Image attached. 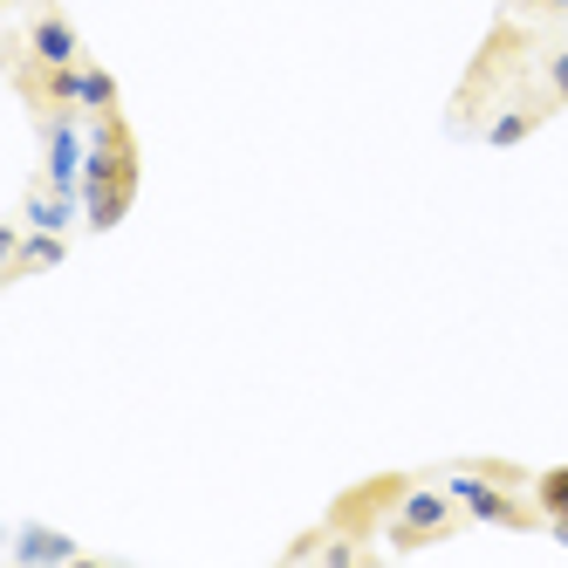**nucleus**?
<instances>
[{
	"label": "nucleus",
	"instance_id": "7",
	"mask_svg": "<svg viewBox=\"0 0 568 568\" xmlns=\"http://www.w3.org/2000/svg\"><path fill=\"white\" fill-rule=\"evenodd\" d=\"M110 110H116V75L83 55V116H110Z\"/></svg>",
	"mask_w": 568,
	"mask_h": 568
},
{
	"label": "nucleus",
	"instance_id": "11",
	"mask_svg": "<svg viewBox=\"0 0 568 568\" xmlns=\"http://www.w3.org/2000/svg\"><path fill=\"white\" fill-rule=\"evenodd\" d=\"M473 473H486V479H500V486H520V466H507V459H473Z\"/></svg>",
	"mask_w": 568,
	"mask_h": 568
},
{
	"label": "nucleus",
	"instance_id": "10",
	"mask_svg": "<svg viewBox=\"0 0 568 568\" xmlns=\"http://www.w3.org/2000/svg\"><path fill=\"white\" fill-rule=\"evenodd\" d=\"M548 90H555V103H568V49L548 55Z\"/></svg>",
	"mask_w": 568,
	"mask_h": 568
},
{
	"label": "nucleus",
	"instance_id": "9",
	"mask_svg": "<svg viewBox=\"0 0 568 568\" xmlns=\"http://www.w3.org/2000/svg\"><path fill=\"white\" fill-rule=\"evenodd\" d=\"M34 555H75V548L55 541V535H42V527H28V535H21V561H34Z\"/></svg>",
	"mask_w": 568,
	"mask_h": 568
},
{
	"label": "nucleus",
	"instance_id": "5",
	"mask_svg": "<svg viewBox=\"0 0 568 568\" xmlns=\"http://www.w3.org/2000/svg\"><path fill=\"white\" fill-rule=\"evenodd\" d=\"M541 116H548V103H514V110H500L494 124H486V144L507 151V144H520V138H535V131H541Z\"/></svg>",
	"mask_w": 568,
	"mask_h": 568
},
{
	"label": "nucleus",
	"instance_id": "1",
	"mask_svg": "<svg viewBox=\"0 0 568 568\" xmlns=\"http://www.w3.org/2000/svg\"><path fill=\"white\" fill-rule=\"evenodd\" d=\"M138 199V138L124 124V110L110 116H90V158H83V206H90V226L110 233L116 220L131 213Z\"/></svg>",
	"mask_w": 568,
	"mask_h": 568
},
{
	"label": "nucleus",
	"instance_id": "2",
	"mask_svg": "<svg viewBox=\"0 0 568 568\" xmlns=\"http://www.w3.org/2000/svg\"><path fill=\"white\" fill-rule=\"evenodd\" d=\"M459 527V500L445 494V486H404V500H397V514H390V548L397 555H418V548H432V541H445Z\"/></svg>",
	"mask_w": 568,
	"mask_h": 568
},
{
	"label": "nucleus",
	"instance_id": "13",
	"mask_svg": "<svg viewBox=\"0 0 568 568\" xmlns=\"http://www.w3.org/2000/svg\"><path fill=\"white\" fill-rule=\"evenodd\" d=\"M548 535H555V541L568 548V514H555V520H548Z\"/></svg>",
	"mask_w": 568,
	"mask_h": 568
},
{
	"label": "nucleus",
	"instance_id": "6",
	"mask_svg": "<svg viewBox=\"0 0 568 568\" xmlns=\"http://www.w3.org/2000/svg\"><path fill=\"white\" fill-rule=\"evenodd\" d=\"M21 213H28V226H42V233H62V226H69V192H55V185L42 179V185H28Z\"/></svg>",
	"mask_w": 568,
	"mask_h": 568
},
{
	"label": "nucleus",
	"instance_id": "12",
	"mask_svg": "<svg viewBox=\"0 0 568 568\" xmlns=\"http://www.w3.org/2000/svg\"><path fill=\"white\" fill-rule=\"evenodd\" d=\"M535 14H568V0H527Z\"/></svg>",
	"mask_w": 568,
	"mask_h": 568
},
{
	"label": "nucleus",
	"instance_id": "3",
	"mask_svg": "<svg viewBox=\"0 0 568 568\" xmlns=\"http://www.w3.org/2000/svg\"><path fill=\"white\" fill-rule=\"evenodd\" d=\"M445 494H453L473 520H486V527H548V514L541 507H520L514 500V486H500V479H486V473H473V466H459V473H445Z\"/></svg>",
	"mask_w": 568,
	"mask_h": 568
},
{
	"label": "nucleus",
	"instance_id": "4",
	"mask_svg": "<svg viewBox=\"0 0 568 568\" xmlns=\"http://www.w3.org/2000/svg\"><path fill=\"white\" fill-rule=\"evenodd\" d=\"M21 49H28L34 62H49V69H75V62H83V42H75V28H69L62 8H42V14H34Z\"/></svg>",
	"mask_w": 568,
	"mask_h": 568
},
{
	"label": "nucleus",
	"instance_id": "8",
	"mask_svg": "<svg viewBox=\"0 0 568 568\" xmlns=\"http://www.w3.org/2000/svg\"><path fill=\"white\" fill-rule=\"evenodd\" d=\"M535 507L555 520V514H568V466H548L541 479H535Z\"/></svg>",
	"mask_w": 568,
	"mask_h": 568
}]
</instances>
